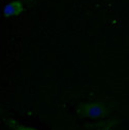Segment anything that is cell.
<instances>
[{
	"instance_id": "5b68a950",
	"label": "cell",
	"mask_w": 129,
	"mask_h": 130,
	"mask_svg": "<svg viewBox=\"0 0 129 130\" xmlns=\"http://www.w3.org/2000/svg\"><path fill=\"white\" fill-rule=\"evenodd\" d=\"M27 1H32V0H27Z\"/></svg>"
},
{
	"instance_id": "277c9868",
	"label": "cell",
	"mask_w": 129,
	"mask_h": 130,
	"mask_svg": "<svg viewBox=\"0 0 129 130\" xmlns=\"http://www.w3.org/2000/svg\"><path fill=\"white\" fill-rule=\"evenodd\" d=\"M117 123H118V120H116V119H111L106 122H102V124L100 125V128L98 130H111V128Z\"/></svg>"
},
{
	"instance_id": "7a4b0ae2",
	"label": "cell",
	"mask_w": 129,
	"mask_h": 130,
	"mask_svg": "<svg viewBox=\"0 0 129 130\" xmlns=\"http://www.w3.org/2000/svg\"><path fill=\"white\" fill-rule=\"evenodd\" d=\"M24 10V2L22 0H13L3 7V14L5 18L17 17Z\"/></svg>"
},
{
	"instance_id": "3957f363",
	"label": "cell",
	"mask_w": 129,
	"mask_h": 130,
	"mask_svg": "<svg viewBox=\"0 0 129 130\" xmlns=\"http://www.w3.org/2000/svg\"><path fill=\"white\" fill-rule=\"evenodd\" d=\"M4 122L13 130H36L34 128H31V127H27V126H23L20 123H18L15 120L10 119V118H3Z\"/></svg>"
},
{
	"instance_id": "6da1fadb",
	"label": "cell",
	"mask_w": 129,
	"mask_h": 130,
	"mask_svg": "<svg viewBox=\"0 0 129 130\" xmlns=\"http://www.w3.org/2000/svg\"><path fill=\"white\" fill-rule=\"evenodd\" d=\"M76 112L80 117L88 118H103L108 115V109L102 102L83 103L77 106Z\"/></svg>"
}]
</instances>
